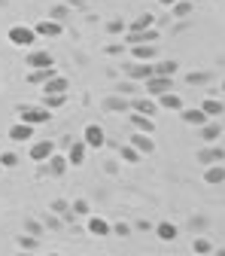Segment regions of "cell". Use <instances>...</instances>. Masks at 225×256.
<instances>
[{"instance_id": "obj_1", "label": "cell", "mask_w": 225, "mask_h": 256, "mask_svg": "<svg viewBox=\"0 0 225 256\" xmlns=\"http://www.w3.org/2000/svg\"><path fill=\"white\" fill-rule=\"evenodd\" d=\"M6 40H9L15 49H27L30 43L37 40V30H34V28H27V24H12V28L6 30Z\"/></svg>"}, {"instance_id": "obj_2", "label": "cell", "mask_w": 225, "mask_h": 256, "mask_svg": "<svg viewBox=\"0 0 225 256\" xmlns=\"http://www.w3.org/2000/svg\"><path fill=\"white\" fill-rule=\"evenodd\" d=\"M143 86H146V94L158 98V94H165V92H171V88H174V76L152 74V76H146V80H143Z\"/></svg>"}, {"instance_id": "obj_3", "label": "cell", "mask_w": 225, "mask_h": 256, "mask_svg": "<svg viewBox=\"0 0 225 256\" xmlns=\"http://www.w3.org/2000/svg\"><path fill=\"white\" fill-rule=\"evenodd\" d=\"M49 116H52V110H46V107H18V119L27 122V125H34V128L49 122Z\"/></svg>"}, {"instance_id": "obj_4", "label": "cell", "mask_w": 225, "mask_h": 256, "mask_svg": "<svg viewBox=\"0 0 225 256\" xmlns=\"http://www.w3.org/2000/svg\"><path fill=\"white\" fill-rule=\"evenodd\" d=\"M82 140H85V146H88V150H101V146L107 144V132H104L98 122H91V125H85Z\"/></svg>"}, {"instance_id": "obj_5", "label": "cell", "mask_w": 225, "mask_h": 256, "mask_svg": "<svg viewBox=\"0 0 225 256\" xmlns=\"http://www.w3.org/2000/svg\"><path fill=\"white\" fill-rule=\"evenodd\" d=\"M52 152H55V144L52 140H34V144H30V150H27V158H30V162H37V165H43V162H49Z\"/></svg>"}, {"instance_id": "obj_6", "label": "cell", "mask_w": 225, "mask_h": 256, "mask_svg": "<svg viewBox=\"0 0 225 256\" xmlns=\"http://www.w3.org/2000/svg\"><path fill=\"white\" fill-rule=\"evenodd\" d=\"M125 46H140V43H158V30L155 28H146V30H131L128 28V34L122 37Z\"/></svg>"}, {"instance_id": "obj_7", "label": "cell", "mask_w": 225, "mask_h": 256, "mask_svg": "<svg viewBox=\"0 0 225 256\" xmlns=\"http://www.w3.org/2000/svg\"><path fill=\"white\" fill-rule=\"evenodd\" d=\"M34 30H37V37H49V40H55V37L64 34V24L55 22V18H43V22L34 24Z\"/></svg>"}, {"instance_id": "obj_8", "label": "cell", "mask_w": 225, "mask_h": 256, "mask_svg": "<svg viewBox=\"0 0 225 256\" xmlns=\"http://www.w3.org/2000/svg\"><path fill=\"white\" fill-rule=\"evenodd\" d=\"M131 146H137V152H140L143 158L155 152V140H152V134H146V132H134V134H131Z\"/></svg>"}, {"instance_id": "obj_9", "label": "cell", "mask_w": 225, "mask_h": 256, "mask_svg": "<svg viewBox=\"0 0 225 256\" xmlns=\"http://www.w3.org/2000/svg\"><path fill=\"white\" fill-rule=\"evenodd\" d=\"M24 64H27V70H43V68H55V58L49 52H30Z\"/></svg>"}, {"instance_id": "obj_10", "label": "cell", "mask_w": 225, "mask_h": 256, "mask_svg": "<svg viewBox=\"0 0 225 256\" xmlns=\"http://www.w3.org/2000/svg\"><path fill=\"white\" fill-rule=\"evenodd\" d=\"M225 158V150L219 146V144H207L201 152H198V162L201 165H216V162H222Z\"/></svg>"}, {"instance_id": "obj_11", "label": "cell", "mask_w": 225, "mask_h": 256, "mask_svg": "<svg viewBox=\"0 0 225 256\" xmlns=\"http://www.w3.org/2000/svg\"><path fill=\"white\" fill-rule=\"evenodd\" d=\"M30 138H34V125H27V122H21V119L9 128V140H12V144H27Z\"/></svg>"}, {"instance_id": "obj_12", "label": "cell", "mask_w": 225, "mask_h": 256, "mask_svg": "<svg viewBox=\"0 0 225 256\" xmlns=\"http://www.w3.org/2000/svg\"><path fill=\"white\" fill-rule=\"evenodd\" d=\"M131 125L134 132H146V134H155V116H146V113H131Z\"/></svg>"}, {"instance_id": "obj_13", "label": "cell", "mask_w": 225, "mask_h": 256, "mask_svg": "<svg viewBox=\"0 0 225 256\" xmlns=\"http://www.w3.org/2000/svg\"><path fill=\"white\" fill-rule=\"evenodd\" d=\"M155 101H158V107H162V110H177V113L186 107V104H183V98H180L174 88H171V92H165V94H158Z\"/></svg>"}, {"instance_id": "obj_14", "label": "cell", "mask_w": 225, "mask_h": 256, "mask_svg": "<svg viewBox=\"0 0 225 256\" xmlns=\"http://www.w3.org/2000/svg\"><path fill=\"white\" fill-rule=\"evenodd\" d=\"M125 74L134 76V80H146V76L155 74V68H152L149 61H137V64H125Z\"/></svg>"}, {"instance_id": "obj_15", "label": "cell", "mask_w": 225, "mask_h": 256, "mask_svg": "<svg viewBox=\"0 0 225 256\" xmlns=\"http://www.w3.org/2000/svg\"><path fill=\"white\" fill-rule=\"evenodd\" d=\"M219 134H222L219 119H207V122L201 125V138H204V144H219Z\"/></svg>"}, {"instance_id": "obj_16", "label": "cell", "mask_w": 225, "mask_h": 256, "mask_svg": "<svg viewBox=\"0 0 225 256\" xmlns=\"http://www.w3.org/2000/svg\"><path fill=\"white\" fill-rule=\"evenodd\" d=\"M85 152H88L85 140H76V144H70V150H67V162H70V168H79V165L85 162Z\"/></svg>"}, {"instance_id": "obj_17", "label": "cell", "mask_w": 225, "mask_h": 256, "mask_svg": "<svg viewBox=\"0 0 225 256\" xmlns=\"http://www.w3.org/2000/svg\"><path fill=\"white\" fill-rule=\"evenodd\" d=\"M131 110H137V113H146V116H155V113H158V101L152 98V94H146V98H137V101H131Z\"/></svg>"}, {"instance_id": "obj_18", "label": "cell", "mask_w": 225, "mask_h": 256, "mask_svg": "<svg viewBox=\"0 0 225 256\" xmlns=\"http://www.w3.org/2000/svg\"><path fill=\"white\" fill-rule=\"evenodd\" d=\"M88 232L98 235V238H107V235L113 232V226H110L104 216H88Z\"/></svg>"}, {"instance_id": "obj_19", "label": "cell", "mask_w": 225, "mask_h": 256, "mask_svg": "<svg viewBox=\"0 0 225 256\" xmlns=\"http://www.w3.org/2000/svg\"><path fill=\"white\" fill-rule=\"evenodd\" d=\"M67 104V92H43V107L46 110H58Z\"/></svg>"}, {"instance_id": "obj_20", "label": "cell", "mask_w": 225, "mask_h": 256, "mask_svg": "<svg viewBox=\"0 0 225 256\" xmlns=\"http://www.w3.org/2000/svg\"><path fill=\"white\" fill-rule=\"evenodd\" d=\"M155 55H158L155 43H140V46H131V58H134V61H152Z\"/></svg>"}, {"instance_id": "obj_21", "label": "cell", "mask_w": 225, "mask_h": 256, "mask_svg": "<svg viewBox=\"0 0 225 256\" xmlns=\"http://www.w3.org/2000/svg\"><path fill=\"white\" fill-rule=\"evenodd\" d=\"M201 110L207 113V119H219V116L225 113V104H222L219 98H204V101H201Z\"/></svg>"}, {"instance_id": "obj_22", "label": "cell", "mask_w": 225, "mask_h": 256, "mask_svg": "<svg viewBox=\"0 0 225 256\" xmlns=\"http://www.w3.org/2000/svg\"><path fill=\"white\" fill-rule=\"evenodd\" d=\"M67 168H70L67 156H58V152H52V156H49V174H52V177H61Z\"/></svg>"}, {"instance_id": "obj_23", "label": "cell", "mask_w": 225, "mask_h": 256, "mask_svg": "<svg viewBox=\"0 0 225 256\" xmlns=\"http://www.w3.org/2000/svg\"><path fill=\"white\" fill-rule=\"evenodd\" d=\"M180 116H183V122H186V125H195V128H201V125L207 122V113H204L201 107H198V110H186V107H183V110H180Z\"/></svg>"}, {"instance_id": "obj_24", "label": "cell", "mask_w": 225, "mask_h": 256, "mask_svg": "<svg viewBox=\"0 0 225 256\" xmlns=\"http://www.w3.org/2000/svg\"><path fill=\"white\" fill-rule=\"evenodd\" d=\"M204 180H207V183H213V186L225 183V165H222V162H216V165H207V171H204Z\"/></svg>"}, {"instance_id": "obj_25", "label": "cell", "mask_w": 225, "mask_h": 256, "mask_svg": "<svg viewBox=\"0 0 225 256\" xmlns=\"http://www.w3.org/2000/svg\"><path fill=\"white\" fill-rule=\"evenodd\" d=\"M155 238H158V241H174V238H177V226H174L171 220H162V222L155 226Z\"/></svg>"}, {"instance_id": "obj_26", "label": "cell", "mask_w": 225, "mask_h": 256, "mask_svg": "<svg viewBox=\"0 0 225 256\" xmlns=\"http://www.w3.org/2000/svg\"><path fill=\"white\" fill-rule=\"evenodd\" d=\"M43 92H70V82H67V76H49L46 82H43Z\"/></svg>"}, {"instance_id": "obj_27", "label": "cell", "mask_w": 225, "mask_h": 256, "mask_svg": "<svg viewBox=\"0 0 225 256\" xmlns=\"http://www.w3.org/2000/svg\"><path fill=\"white\" fill-rule=\"evenodd\" d=\"M119 156H122V162H128V165H137L140 162V152H137V146H131V144H125V146H119Z\"/></svg>"}, {"instance_id": "obj_28", "label": "cell", "mask_w": 225, "mask_h": 256, "mask_svg": "<svg viewBox=\"0 0 225 256\" xmlns=\"http://www.w3.org/2000/svg\"><path fill=\"white\" fill-rule=\"evenodd\" d=\"M49 76H55V68H43V70H30V74H27V82H34V86H40V82H46Z\"/></svg>"}, {"instance_id": "obj_29", "label": "cell", "mask_w": 225, "mask_h": 256, "mask_svg": "<svg viewBox=\"0 0 225 256\" xmlns=\"http://www.w3.org/2000/svg\"><path fill=\"white\" fill-rule=\"evenodd\" d=\"M171 12H174L177 18H189V16H192V4H189V0H177V4L171 6Z\"/></svg>"}, {"instance_id": "obj_30", "label": "cell", "mask_w": 225, "mask_h": 256, "mask_svg": "<svg viewBox=\"0 0 225 256\" xmlns=\"http://www.w3.org/2000/svg\"><path fill=\"white\" fill-rule=\"evenodd\" d=\"M192 250H195V253H213V244L207 241V238H195V241H192Z\"/></svg>"}, {"instance_id": "obj_31", "label": "cell", "mask_w": 225, "mask_h": 256, "mask_svg": "<svg viewBox=\"0 0 225 256\" xmlns=\"http://www.w3.org/2000/svg\"><path fill=\"white\" fill-rule=\"evenodd\" d=\"M155 24V18H152V12H146V16H140L134 24H131V30H146V28H152Z\"/></svg>"}, {"instance_id": "obj_32", "label": "cell", "mask_w": 225, "mask_h": 256, "mask_svg": "<svg viewBox=\"0 0 225 256\" xmlns=\"http://www.w3.org/2000/svg\"><path fill=\"white\" fill-rule=\"evenodd\" d=\"M18 162H21V158L15 152H0V165H3V168H18Z\"/></svg>"}, {"instance_id": "obj_33", "label": "cell", "mask_w": 225, "mask_h": 256, "mask_svg": "<svg viewBox=\"0 0 225 256\" xmlns=\"http://www.w3.org/2000/svg\"><path fill=\"white\" fill-rule=\"evenodd\" d=\"M155 74H165V76H174V74H177V61H162V64H155Z\"/></svg>"}, {"instance_id": "obj_34", "label": "cell", "mask_w": 225, "mask_h": 256, "mask_svg": "<svg viewBox=\"0 0 225 256\" xmlns=\"http://www.w3.org/2000/svg\"><path fill=\"white\" fill-rule=\"evenodd\" d=\"M70 208H73V214H82V216H88V214H91V208H88V202H85V198H76Z\"/></svg>"}, {"instance_id": "obj_35", "label": "cell", "mask_w": 225, "mask_h": 256, "mask_svg": "<svg viewBox=\"0 0 225 256\" xmlns=\"http://www.w3.org/2000/svg\"><path fill=\"white\" fill-rule=\"evenodd\" d=\"M64 16H67V10H64V6H55L49 12V18H55V22H64Z\"/></svg>"}, {"instance_id": "obj_36", "label": "cell", "mask_w": 225, "mask_h": 256, "mask_svg": "<svg viewBox=\"0 0 225 256\" xmlns=\"http://www.w3.org/2000/svg\"><path fill=\"white\" fill-rule=\"evenodd\" d=\"M113 232H116V235H122V238H125V235H131V229H128V222H116V226H113Z\"/></svg>"}, {"instance_id": "obj_37", "label": "cell", "mask_w": 225, "mask_h": 256, "mask_svg": "<svg viewBox=\"0 0 225 256\" xmlns=\"http://www.w3.org/2000/svg\"><path fill=\"white\" fill-rule=\"evenodd\" d=\"M18 247H24V250H34V247H37V238H18Z\"/></svg>"}, {"instance_id": "obj_38", "label": "cell", "mask_w": 225, "mask_h": 256, "mask_svg": "<svg viewBox=\"0 0 225 256\" xmlns=\"http://www.w3.org/2000/svg\"><path fill=\"white\" fill-rule=\"evenodd\" d=\"M52 210L64 216V214H67V204H64V202H52Z\"/></svg>"}, {"instance_id": "obj_39", "label": "cell", "mask_w": 225, "mask_h": 256, "mask_svg": "<svg viewBox=\"0 0 225 256\" xmlns=\"http://www.w3.org/2000/svg\"><path fill=\"white\" fill-rule=\"evenodd\" d=\"M119 30H125V24H122V22H113V24H110V34H119Z\"/></svg>"}, {"instance_id": "obj_40", "label": "cell", "mask_w": 225, "mask_h": 256, "mask_svg": "<svg viewBox=\"0 0 225 256\" xmlns=\"http://www.w3.org/2000/svg\"><path fill=\"white\" fill-rule=\"evenodd\" d=\"M201 80H207L204 74H189V82H201Z\"/></svg>"}, {"instance_id": "obj_41", "label": "cell", "mask_w": 225, "mask_h": 256, "mask_svg": "<svg viewBox=\"0 0 225 256\" xmlns=\"http://www.w3.org/2000/svg\"><path fill=\"white\" fill-rule=\"evenodd\" d=\"M158 4H162V6H174V4H177V0H158Z\"/></svg>"}, {"instance_id": "obj_42", "label": "cell", "mask_w": 225, "mask_h": 256, "mask_svg": "<svg viewBox=\"0 0 225 256\" xmlns=\"http://www.w3.org/2000/svg\"><path fill=\"white\" fill-rule=\"evenodd\" d=\"M222 92H225V80H222Z\"/></svg>"}, {"instance_id": "obj_43", "label": "cell", "mask_w": 225, "mask_h": 256, "mask_svg": "<svg viewBox=\"0 0 225 256\" xmlns=\"http://www.w3.org/2000/svg\"><path fill=\"white\" fill-rule=\"evenodd\" d=\"M0 174H3V165H0Z\"/></svg>"}]
</instances>
